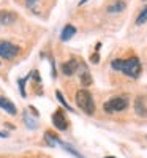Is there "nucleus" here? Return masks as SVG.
<instances>
[{
  "mask_svg": "<svg viewBox=\"0 0 147 158\" xmlns=\"http://www.w3.org/2000/svg\"><path fill=\"white\" fill-rule=\"evenodd\" d=\"M111 68L122 71L124 74H127L128 77L136 79L139 77L142 68H141V62L138 57H130V59H116L111 62Z\"/></svg>",
  "mask_w": 147,
  "mask_h": 158,
  "instance_id": "f257e3e1",
  "label": "nucleus"
},
{
  "mask_svg": "<svg viewBox=\"0 0 147 158\" xmlns=\"http://www.w3.org/2000/svg\"><path fill=\"white\" fill-rule=\"evenodd\" d=\"M76 104L86 114H89V115H92L93 112H95V101H93V97H92V94L87 89L78 90V94H76Z\"/></svg>",
  "mask_w": 147,
  "mask_h": 158,
  "instance_id": "f03ea898",
  "label": "nucleus"
},
{
  "mask_svg": "<svg viewBox=\"0 0 147 158\" xmlns=\"http://www.w3.org/2000/svg\"><path fill=\"white\" fill-rule=\"evenodd\" d=\"M128 106V98L127 97H112L111 100H108L103 104V109L108 114H114V112H120Z\"/></svg>",
  "mask_w": 147,
  "mask_h": 158,
  "instance_id": "7ed1b4c3",
  "label": "nucleus"
},
{
  "mask_svg": "<svg viewBox=\"0 0 147 158\" xmlns=\"http://www.w3.org/2000/svg\"><path fill=\"white\" fill-rule=\"evenodd\" d=\"M21 52V48L18 44H13L11 41H6V40H0V57L11 60L15 59L18 54Z\"/></svg>",
  "mask_w": 147,
  "mask_h": 158,
  "instance_id": "20e7f679",
  "label": "nucleus"
},
{
  "mask_svg": "<svg viewBox=\"0 0 147 158\" xmlns=\"http://www.w3.org/2000/svg\"><path fill=\"white\" fill-rule=\"evenodd\" d=\"M52 123H54V127L60 131H65L66 128H68V118L65 117L62 109H59V111H56L54 114H52Z\"/></svg>",
  "mask_w": 147,
  "mask_h": 158,
  "instance_id": "39448f33",
  "label": "nucleus"
},
{
  "mask_svg": "<svg viewBox=\"0 0 147 158\" xmlns=\"http://www.w3.org/2000/svg\"><path fill=\"white\" fill-rule=\"evenodd\" d=\"M78 59H70V60H66L63 65H62V73L65 76H73L78 70Z\"/></svg>",
  "mask_w": 147,
  "mask_h": 158,
  "instance_id": "423d86ee",
  "label": "nucleus"
},
{
  "mask_svg": "<svg viewBox=\"0 0 147 158\" xmlns=\"http://www.w3.org/2000/svg\"><path fill=\"white\" fill-rule=\"evenodd\" d=\"M16 21V13L8 11V10H2L0 11V24L2 25H10Z\"/></svg>",
  "mask_w": 147,
  "mask_h": 158,
  "instance_id": "0eeeda50",
  "label": "nucleus"
},
{
  "mask_svg": "<svg viewBox=\"0 0 147 158\" xmlns=\"http://www.w3.org/2000/svg\"><path fill=\"white\" fill-rule=\"evenodd\" d=\"M0 108H2L3 111H6L8 114H11V115H15L18 112L16 104L13 101H10L8 98H5V97H0Z\"/></svg>",
  "mask_w": 147,
  "mask_h": 158,
  "instance_id": "6e6552de",
  "label": "nucleus"
},
{
  "mask_svg": "<svg viewBox=\"0 0 147 158\" xmlns=\"http://www.w3.org/2000/svg\"><path fill=\"white\" fill-rule=\"evenodd\" d=\"M125 8H127V3L124 2V0H116V2H112L111 5H108L106 11H108L109 15H117V13H122Z\"/></svg>",
  "mask_w": 147,
  "mask_h": 158,
  "instance_id": "1a4fd4ad",
  "label": "nucleus"
},
{
  "mask_svg": "<svg viewBox=\"0 0 147 158\" xmlns=\"http://www.w3.org/2000/svg\"><path fill=\"white\" fill-rule=\"evenodd\" d=\"M76 27L74 25H71V24H66L65 27H63V30H62V33H60V40L62 41H68V40H71L74 35H76Z\"/></svg>",
  "mask_w": 147,
  "mask_h": 158,
  "instance_id": "9d476101",
  "label": "nucleus"
},
{
  "mask_svg": "<svg viewBox=\"0 0 147 158\" xmlns=\"http://www.w3.org/2000/svg\"><path fill=\"white\" fill-rule=\"evenodd\" d=\"M135 111L139 117H147V108L144 104V98L142 97H138L136 101H135Z\"/></svg>",
  "mask_w": 147,
  "mask_h": 158,
  "instance_id": "9b49d317",
  "label": "nucleus"
},
{
  "mask_svg": "<svg viewBox=\"0 0 147 158\" xmlns=\"http://www.w3.org/2000/svg\"><path fill=\"white\" fill-rule=\"evenodd\" d=\"M56 142H57V144H60V146H62V147H63V149H65L66 152H68V153H71L73 156H76V158H84V156H82L81 153H79V152H76V150H74V149H73V147L70 146V144L63 142L62 139H59V138H57V139H56Z\"/></svg>",
  "mask_w": 147,
  "mask_h": 158,
  "instance_id": "f8f14e48",
  "label": "nucleus"
},
{
  "mask_svg": "<svg viewBox=\"0 0 147 158\" xmlns=\"http://www.w3.org/2000/svg\"><path fill=\"white\" fill-rule=\"evenodd\" d=\"M81 84L86 85V87L92 85V76H90L89 70H82V73H81Z\"/></svg>",
  "mask_w": 147,
  "mask_h": 158,
  "instance_id": "ddd939ff",
  "label": "nucleus"
},
{
  "mask_svg": "<svg viewBox=\"0 0 147 158\" xmlns=\"http://www.w3.org/2000/svg\"><path fill=\"white\" fill-rule=\"evenodd\" d=\"M44 139H46V142L49 144V146L51 147H54L56 146V139H57V136L54 135V133H52V131H46V133H44Z\"/></svg>",
  "mask_w": 147,
  "mask_h": 158,
  "instance_id": "4468645a",
  "label": "nucleus"
},
{
  "mask_svg": "<svg viewBox=\"0 0 147 158\" xmlns=\"http://www.w3.org/2000/svg\"><path fill=\"white\" fill-rule=\"evenodd\" d=\"M56 97H57V100L62 103V106H63L66 111H73V109H71V106H70L68 103H66V100H65V97L62 95V92H60V90H57V92H56Z\"/></svg>",
  "mask_w": 147,
  "mask_h": 158,
  "instance_id": "2eb2a0df",
  "label": "nucleus"
},
{
  "mask_svg": "<svg viewBox=\"0 0 147 158\" xmlns=\"http://www.w3.org/2000/svg\"><path fill=\"white\" fill-rule=\"evenodd\" d=\"M32 76V73L27 76V77H25V79H19V81H18V84H19V92H21V95L25 98V97H27V92H25V82H27V79Z\"/></svg>",
  "mask_w": 147,
  "mask_h": 158,
  "instance_id": "dca6fc26",
  "label": "nucleus"
},
{
  "mask_svg": "<svg viewBox=\"0 0 147 158\" xmlns=\"http://www.w3.org/2000/svg\"><path fill=\"white\" fill-rule=\"evenodd\" d=\"M144 22H147V6L139 13V16L136 18V25H142Z\"/></svg>",
  "mask_w": 147,
  "mask_h": 158,
  "instance_id": "f3484780",
  "label": "nucleus"
},
{
  "mask_svg": "<svg viewBox=\"0 0 147 158\" xmlns=\"http://www.w3.org/2000/svg\"><path fill=\"white\" fill-rule=\"evenodd\" d=\"M38 2H41V0H25V6L33 10V11H36V3Z\"/></svg>",
  "mask_w": 147,
  "mask_h": 158,
  "instance_id": "a211bd4d",
  "label": "nucleus"
},
{
  "mask_svg": "<svg viewBox=\"0 0 147 158\" xmlns=\"http://www.w3.org/2000/svg\"><path fill=\"white\" fill-rule=\"evenodd\" d=\"M24 120L27 122V127H29V128H32V130L35 128V125H33V120H32V118L27 115V112H24Z\"/></svg>",
  "mask_w": 147,
  "mask_h": 158,
  "instance_id": "6ab92c4d",
  "label": "nucleus"
},
{
  "mask_svg": "<svg viewBox=\"0 0 147 158\" xmlns=\"http://www.w3.org/2000/svg\"><path fill=\"white\" fill-rule=\"evenodd\" d=\"M90 60H92V63H98V60H100V56H98V52H95L92 57H90Z\"/></svg>",
  "mask_w": 147,
  "mask_h": 158,
  "instance_id": "aec40b11",
  "label": "nucleus"
},
{
  "mask_svg": "<svg viewBox=\"0 0 147 158\" xmlns=\"http://www.w3.org/2000/svg\"><path fill=\"white\" fill-rule=\"evenodd\" d=\"M0 138H8V135H6V133H2V131H0Z\"/></svg>",
  "mask_w": 147,
  "mask_h": 158,
  "instance_id": "412c9836",
  "label": "nucleus"
},
{
  "mask_svg": "<svg viewBox=\"0 0 147 158\" xmlns=\"http://www.w3.org/2000/svg\"><path fill=\"white\" fill-rule=\"evenodd\" d=\"M86 2H89V0H81V2H79V5H84Z\"/></svg>",
  "mask_w": 147,
  "mask_h": 158,
  "instance_id": "4be33fe9",
  "label": "nucleus"
},
{
  "mask_svg": "<svg viewBox=\"0 0 147 158\" xmlns=\"http://www.w3.org/2000/svg\"><path fill=\"white\" fill-rule=\"evenodd\" d=\"M104 158H116V156H104Z\"/></svg>",
  "mask_w": 147,
  "mask_h": 158,
  "instance_id": "5701e85b",
  "label": "nucleus"
}]
</instances>
